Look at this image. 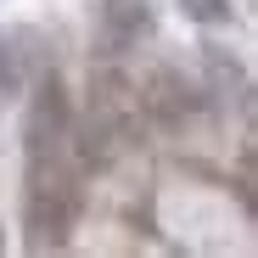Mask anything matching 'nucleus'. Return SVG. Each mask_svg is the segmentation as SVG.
Instances as JSON below:
<instances>
[{
    "label": "nucleus",
    "mask_w": 258,
    "mask_h": 258,
    "mask_svg": "<svg viewBox=\"0 0 258 258\" xmlns=\"http://www.w3.org/2000/svg\"><path fill=\"white\" fill-rule=\"evenodd\" d=\"M185 12L197 23H230V0H185Z\"/></svg>",
    "instance_id": "f257e3e1"
},
{
    "label": "nucleus",
    "mask_w": 258,
    "mask_h": 258,
    "mask_svg": "<svg viewBox=\"0 0 258 258\" xmlns=\"http://www.w3.org/2000/svg\"><path fill=\"white\" fill-rule=\"evenodd\" d=\"M0 84L17 96V56H12V45H0Z\"/></svg>",
    "instance_id": "f03ea898"
}]
</instances>
